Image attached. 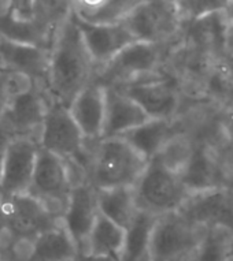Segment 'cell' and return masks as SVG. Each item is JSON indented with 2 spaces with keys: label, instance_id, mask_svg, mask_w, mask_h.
Returning a JSON list of instances; mask_svg holds the SVG:
<instances>
[{
  "label": "cell",
  "instance_id": "3",
  "mask_svg": "<svg viewBox=\"0 0 233 261\" xmlns=\"http://www.w3.org/2000/svg\"><path fill=\"white\" fill-rule=\"evenodd\" d=\"M134 194L138 211L154 216L178 212L191 197L180 172L169 168L158 156L148 162Z\"/></svg>",
  "mask_w": 233,
  "mask_h": 261
},
{
  "label": "cell",
  "instance_id": "28",
  "mask_svg": "<svg viewBox=\"0 0 233 261\" xmlns=\"http://www.w3.org/2000/svg\"><path fill=\"white\" fill-rule=\"evenodd\" d=\"M233 248V230L225 226L207 227L191 261H225Z\"/></svg>",
  "mask_w": 233,
  "mask_h": 261
},
{
  "label": "cell",
  "instance_id": "31",
  "mask_svg": "<svg viewBox=\"0 0 233 261\" xmlns=\"http://www.w3.org/2000/svg\"><path fill=\"white\" fill-rule=\"evenodd\" d=\"M222 152L228 159L233 160V110L232 111H218Z\"/></svg>",
  "mask_w": 233,
  "mask_h": 261
},
{
  "label": "cell",
  "instance_id": "35",
  "mask_svg": "<svg viewBox=\"0 0 233 261\" xmlns=\"http://www.w3.org/2000/svg\"><path fill=\"white\" fill-rule=\"evenodd\" d=\"M11 7H13V2H0V19L9 15Z\"/></svg>",
  "mask_w": 233,
  "mask_h": 261
},
{
  "label": "cell",
  "instance_id": "40",
  "mask_svg": "<svg viewBox=\"0 0 233 261\" xmlns=\"http://www.w3.org/2000/svg\"><path fill=\"white\" fill-rule=\"evenodd\" d=\"M225 261H233V248H232V250L229 252L228 257H226V260H225Z\"/></svg>",
  "mask_w": 233,
  "mask_h": 261
},
{
  "label": "cell",
  "instance_id": "27",
  "mask_svg": "<svg viewBox=\"0 0 233 261\" xmlns=\"http://www.w3.org/2000/svg\"><path fill=\"white\" fill-rule=\"evenodd\" d=\"M78 249L63 226H58L36 238V256L33 261H74Z\"/></svg>",
  "mask_w": 233,
  "mask_h": 261
},
{
  "label": "cell",
  "instance_id": "10",
  "mask_svg": "<svg viewBox=\"0 0 233 261\" xmlns=\"http://www.w3.org/2000/svg\"><path fill=\"white\" fill-rule=\"evenodd\" d=\"M191 134V133H190ZM194 145L180 176L191 196L228 186V163L222 150L207 140L191 134Z\"/></svg>",
  "mask_w": 233,
  "mask_h": 261
},
{
  "label": "cell",
  "instance_id": "13",
  "mask_svg": "<svg viewBox=\"0 0 233 261\" xmlns=\"http://www.w3.org/2000/svg\"><path fill=\"white\" fill-rule=\"evenodd\" d=\"M98 218V190L92 186L91 182H84L74 186L62 222L74 241L80 254L85 253L86 242Z\"/></svg>",
  "mask_w": 233,
  "mask_h": 261
},
{
  "label": "cell",
  "instance_id": "37",
  "mask_svg": "<svg viewBox=\"0 0 233 261\" xmlns=\"http://www.w3.org/2000/svg\"><path fill=\"white\" fill-rule=\"evenodd\" d=\"M226 55L233 58V28L230 26L228 33V44H226Z\"/></svg>",
  "mask_w": 233,
  "mask_h": 261
},
{
  "label": "cell",
  "instance_id": "26",
  "mask_svg": "<svg viewBox=\"0 0 233 261\" xmlns=\"http://www.w3.org/2000/svg\"><path fill=\"white\" fill-rule=\"evenodd\" d=\"M125 234L126 231L122 227L116 226L115 223L99 214L86 242L85 254L111 257L120 261L125 244Z\"/></svg>",
  "mask_w": 233,
  "mask_h": 261
},
{
  "label": "cell",
  "instance_id": "30",
  "mask_svg": "<svg viewBox=\"0 0 233 261\" xmlns=\"http://www.w3.org/2000/svg\"><path fill=\"white\" fill-rule=\"evenodd\" d=\"M6 88H7L9 99L13 100L32 92L37 88V85L26 74L18 71H6Z\"/></svg>",
  "mask_w": 233,
  "mask_h": 261
},
{
  "label": "cell",
  "instance_id": "4",
  "mask_svg": "<svg viewBox=\"0 0 233 261\" xmlns=\"http://www.w3.org/2000/svg\"><path fill=\"white\" fill-rule=\"evenodd\" d=\"M177 40L168 44H130L98 70L95 78L107 88H121L155 75L165 69L169 52Z\"/></svg>",
  "mask_w": 233,
  "mask_h": 261
},
{
  "label": "cell",
  "instance_id": "34",
  "mask_svg": "<svg viewBox=\"0 0 233 261\" xmlns=\"http://www.w3.org/2000/svg\"><path fill=\"white\" fill-rule=\"evenodd\" d=\"M7 142H9V138L5 137L2 134V138H0V179H2V174H3V163H5V153Z\"/></svg>",
  "mask_w": 233,
  "mask_h": 261
},
{
  "label": "cell",
  "instance_id": "39",
  "mask_svg": "<svg viewBox=\"0 0 233 261\" xmlns=\"http://www.w3.org/2000/svg\"><path fill=\"white\" fill-rule=\"evenodd\" d=\"M0 71H7V67H6L5 59H3L2 54H0Z\"/></svg>",
  "mask_w": 233,
  "mask_h": 261
},
{
  "label": "cell",
  "instance_id": "7",
  "mask_svg": "<svg viewBox=\"0 0 233 261\" xmlns=\"http://www.w3.org/2000/svg\"><path fill=\"white\" fill-rule=\"evenodd\" d=\"M207 231V227L182 216L180 212L156 219L151 236V261H191Z\"/></svg>",
  "mask_w": 233,
  "mask_h": 261
},
{
  "label": "cell",
  "instance_id": "8",
  "mask_svg": "<svg viewBox=\"0 0 233 261\" xmlns=\"http://www.w3.org/2000/svg\"><path fill=\"white\" fill-rule=\"evenodd\" d=\"M73 190L69 168L63 159L40 148L29 193L56 219L65 215Z\"/></svg>",
  "mask_w": 233,
  "mask_h": 261
},
{
  "label": "cell",
  "instance_id": "18",
  "mask_svg": "<svg viewBox=\"0 0 233 261\" xmlns=\"http://www.w3.org/2000/svg\"><path fill=\"white\" fill-rule=\"evenodd\" d=\"M226 10V9H225ZM225 10L216 11L196 21L181 25L180 39L184 43L199 48L213 58L226 55L228 33L230 29Z\"/></svg>",
  "mask_w": 233,
  "mask_h": 261
},
{
  "label": "cell",
  "instance_id": "23",
  "mask_svg": "<svg viewBox=\"0 0 233 261\" xmlns=\"http://www.w3.org/2000/svg\"><path fill=\"white\" fill-rule=\"evenodd\" d=\"M138 3V0H78L72 2V11L78 21L88 25H118Z\"/></svg>",
  "mask_w": 233,
  "mask_h": 261
},
{
  "label": "cell",
  "instance_id": "19",
  "mask_svg": "<svg viewBox=\"0 0 233 261\" xmlns=\"http://www.w3.org/2000/svg\"><path fill=\"white\" fill-rule=\"evenodd\" d=\"M185 132V122L181 116L177 120H148L142 126L116 138H121L128 142L144 160L150 162L155 156H158L174 138Z\"/></svg>",
  "mask_w": 233,
  "mask_h": 261
},
{
  "label": "cell",
  "instance_id": "20",
  "mask_svg": "<svg viewBox=\"0 0 233 261\" xmlns=\"http://www.w3.org/2000/svg\"><path fill=\"white\" fill-rule=\"evenodd\" d=\"M0 54L5 59L7 71H18L29 75L37 88L45 92L51 49L0 37Z\"/></svg>",
  "mask_w": 233,
  "mask_h": 261
},
{
  "label": "cell",
  "instance_id": "9",
  "mask_svg": "<svg viewBox=\"0 0 233 261\" xmlns=\"http://www.w3.org/2000/svg\"><path fill=\"white\" fill-rule=\"evenodd\" d=\"M124 25L137 43L168 44L178 39L181 19L176 0L140 2Z\"/></svg>",
  "mask_w": 233,
  "mask_h": 261
},
{
  "label": "cell",
  "instance_id": "22",
  "mask_svg": "<svg viewBox=\"0 0 233 261\" xmlns=\"http://www.w3.org/2000/svg\"><path fill=\"white\" fill-rule=\"evenodd\" d=\"M202 104L218 111L233 110V58L221 56L213 60L200 90Z\"/></svg>",
  "mask_w": 233,
  "mask_h": 261
},
{
  "label": "cell",
  "instance_id": "5",
  "mask_svg": "<svg viewBox=\"0 0 233 261\" xmlns=\"http://www.w3.org/2000/svg\"><path fill=\"white\" fill-rule=\"evenodd\" d=\"M40 148L80 164L89 179L92 163V142H88L74 122L69 108L58 103H50L44 119Z\"/></svg>",
  "mask_w": 233,
  "mask_h": 261
},
{
  "label": "cell",
  "instance_id": "6",
  "mask_svg": "<svg viewBox=\"0 0 233 261\" xmlns=\"http://www.w3.org/2000/svg\"><path fill=\"white\" fill-rule=\"evenodd\" d=\"M132 99L151 119L177 120L185 115V94L174 77L166 70L142 81L116 88Z\"/></svg>",
  "mask_w": 233,
  "mask_h": 261
},
{
  "label": "cell",
  "instance_id": "32",
  "mask_svg": "<svg viewBox=\"0 0 233 261\" xmlns=\"http://www.w3.org/2000/svg\"><path fill=\"white\" fill-rule=\"evenodd\" d=\"M9 93L6 88V71H0V112L9 104Z\"/></svg>",
  "mask_w": 233,
  "mask_h": 261
},
{
  "label": "cell",
  "instance_id": "21",
  "mask_svg": "<svg viewBox=\"0 0 233 261\" xmlns=\"http://www.w3.org/2000/svg\"><path fill=\"white\" fill-rule=\"evenodd\" d=\"M106 89V119L102 140L120 137L151 120L144 110L122 93L121 90L107 86Z\"/></svg>",
  "mask_w": 233,
  "mask_h": 261
},
{
  "label": "cell",
  "instance_id": "15",
  "mask_svg": "<svg viewBox=\"0 0 233 261\" xmlns=\"http://www.w3.org/2000/svg\"><path fill=\"white\" fill-rule=\"evenodd\" d=\"M106 96V86L94 78L69 106L74 122L88 142H98L103 138Z\"/></svg>",
  "mask_w": 233,
  "mask_h": 261
},
{
  "label": "cell",
  "instance_id": "38",
  "mask_svg": "<svg viewBox=\"0 0 233 261\" xmlns=\"http://www.w3.org/2000/svg\"><path fill=\"white\" fill-rule=\"evenodd\" d=\"M225 14H226V18H228L229 25L233 28V0H229L228 7L225 10Z\"/></svg>",
  "mask_w": 233,
  "mask_h": 261
},
{
  "label": "cell",
  "instance_id": "11",
  "mask_svg": "<svg viewBox=\"0 0 233 261\" xmlns=\"http://www.w3.org/2000/svg\"><path fill=\"white\" fill-rule=\"evenodd\" d=\"M50 103L47 93L40 88L10 100L5 110L0 112V133L7 138H32L40 145Z\"/></svg>",
  "mask_w": 233,
  "mask_h": 261
},
{
  "label": "cell",
  "instance_id": "12",
  "mask_svg": "<svg viewBox=\"0 0 233 261\" xmlns=\"http://www.w3.org/2000/svg\"><path fill=\"white\" fill-rule=\"evenodd\" d=\"M39 150L40 145L32 138H9L0 185L10 197L29 193Z\"/></svg>",
  "mask_w": 233,
  "mask_h": 261
},
{
  "label": "cell",
  "instance_id": "14",
  "mask_svg": "<svg viewBox=\"0 0 233 261\" xmlns=\"http://www.w3.org/2000/svg\"><path fill=\"white\" fill-rule=\"evenodd\" d=\"M74 19L95 64L96 71L114 59L126 47H129L130 44L137 43L124 22L118 25H88L78 21L76 17Z\"/></svg>",
  "mask_w": 233,
  "mask_h": 261
},
{
  "label": "cell",
  "instance_id": "36",
  "mask_svg": "<svg viewBox=\"0 0 233 261\" xmlns=\"http://www.w3.org/2000/svg\"><path fill=\"white\" fill-rule=\"evenodd\" d=\"M10 196L6 193V190L3 188H2V185H0V215H2V212H3V210H5L6 204H7V201H9Z\"/></svg>",
  "mask_w": 233,
  "mask_h": 261
},
{
  "label": "cell",
  "instance_id": "1",
  "mask_svg": "<svg viewBox=\"0 0 233 261\" xmlns=\"http://www.w3.org/2000/svg\"><path fill=\"white\" fill-rule=\"evenodd\" d=\"M96 67L78 29L73 11L56 29L52 41L47 93L51 103L69 108L76 96L95 78Z\"/></svg>",
  "mask_w": 233,
  "mask_h": 261
},
{
  "label": "cell",
  "instance_id": "25",
  "mask_svg": "<svg viewBox=\"0 0 233 261\" xmlns=\"http://www.w3.org/2000/svg\"><path fill=\"white\" fill-rule=\"evenodd\" d=\"M158 218L159 216L138 211L132 226L126 230L120 261H151V236Z\"/></svg>",
  "mask_w": 233,
  "mask_h": 261
},
{
  "label": "cell",
  "instance_id": "2",
  "mask_svg": "<svg viewBox=\"0 0 233 261\" xmlns=\"http://www.w3.org/2000/svg\"><path fill=\"white\" fill-rule=\"evenodd\" d=\"M148 162L121 138L92 142L89 182L96 190L136 188Z\"/></svg>",
  "mask_w": 233,
  "mask_h": 261
},
{
  "label": "cell",
  "instance_id": "41",
  "mask_svg": "<svg viewBox=\"0 0 233 261\" xmlns=\"http://www.w3.org/2000/svg\"><path fill=\"white\" fill-rule=\"evenodd\" d=\"M0 138H2V133H0Z\"/></svg>",
  "mask_w": 233,
  "mask_h": 261
},
{
  "label": "cell",
  "instance_id": "33",
  "mask_svg": "<svg viewBox=\"0 0 233 261\" xmlns=\"http://www.w3.org/2000/svg\"><path fill=\"white\" fill-rule=\"evenodd\" d=\"M74 261H118L115 258H111V257H104V256H94V254H78L77 258Z\"/></svg>",
  "mask_w": 233,
  "mask_h": 261
},
{
  "label": "cell",
  "instance_id": "16",
  "mask_svg": "<svg viewBox=\"0 0 233 261\" xmlns=\"http://www.w3.org/2000/svg\"><path fill=\"white\" fill-rule=\"evenodd\" d=\"M178 212L199 226H225L233 230V189L220 188L194 194Z\"/></svg>",
  "mask_w": 233,
  "mask_h": 261
},
{
  "label": "cell",
  "instance_id": "24",
  "mask_svg": "<svg viewBox=\"0 0 233 261\" xmlns=\"http://www.w3.org/2000/svg\"><path fill=\"white\" fill-rule=\"evenodd\" d=\"M99 214L128 230L138 214L134 188H115L98 190Z\"/></svg>",
  "mask_w": 233,
  "mask_h": 261
},
{
  "label": "cell",
  "instance_id": "17",
  "mask_svg": "<svg viewBox=\"0 0 233 261\" xmlns=\"http://www.w3.org/2000/svg\"><path fill=\"white\" fill-rule=\"evenodd\" d=\"M0 219L13 226L19 236L33 238H37L62 223V219L54 218L43 204L31 194L10 197Z\"/></svg>",
  "mask_w": 233,
  "mask_h": 261
},
{
  "label": "cell",
  "instance_id": "29",
  "mask_svg": "<svg viewBox=\"0 0 233 261\" xmlns=\"http://www.w3.org/2000/svg\"><path fill=\"white\" fill-rule=\"evenodd\" d=\"M228 3L229 0H178L177 7L181 25L216 11H222L228 7Z\"/></svg>",
  "mask_w": 233,
  "mask_h": 261
}]
</instances>
